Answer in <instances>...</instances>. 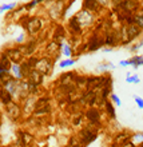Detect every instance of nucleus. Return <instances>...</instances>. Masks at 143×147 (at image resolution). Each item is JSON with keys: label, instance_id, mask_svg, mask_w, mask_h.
Instances as JSON below:
<instances>
[{"label": "nucleus", "instance_id": "f257e3e1", "mask_svg": "<svg viewBox=\"0 0 143 147\" xmlns=\"http://www.w3.org/2000/svg\"><path fill=\"white\" fill-rule=\"evenodd\" d=\"M140 8L139 0H122V3L115 5L114 11L120 12L123 15H135Z\"/></svg>", "mask_w": 143, "mask_h": 147}, {"label": "nucleus", "instance_id": "f03ea898", "mask_svg": "<svg viewBox=\"0 0 143 147\" xmlns=\"http://www.w3.org/2000/svg\"><path fill=\"white\" fill-rule=\"evenodd\" d=\"M24 18H26V19H24V22H23V26L26 27L27 32L31 36H36L39 32L42 31L43 20L40 19L39 16H32V18H30V16H24Z\"/></svg>", "mask_w": 143, "mask_h": 147}, {"label": "nucleus", "instance_id": "7ed1b4c3", "mask_svg": "<svg viewBox=\"0 0 143 147\" xmlns=\"http://www.w3.org/2000/svg\"><path fill=\"white\" fill-rule=\"evenodd\" d=\"M75 18L78 19L79 24L82 26V28L90 27V26H92L94 22H95V15L88 11H86V9H83V8H82L79 12L75 13Z\"/></svg>", "mask_w": 143, "mask_h": 147}, {"label": "nucleus", "instance_id": "20e7f679", "mask_svg": "<svg viewBox=\"0 0 143 147\" xmlns=\"http://www.w3.org/2000/svg\"><path fill=\"white\" fill-rule=\"evenodd\" d=\"M105 46V42H103V35H101L99 32H95L90 36L88 42H87V51L90 52H94V51L101 50L102 47Z\"/></svg>", "mask_w": 143, "mask_h": 147}, {"label": "nucleus", "instance_id": "39448f33", "mask_svg": "<svg viewBox=\"0 0 143 147\" xmlns=\"http://www.w3.org/2000/svg\"><path fill=\"white\" fill-rule=\"evenodd\" d=\"M54 60L50 58V56H46V58H39V63L36 66L35 70H38L40 74H43L44 76L46 75H50L52 68H54Z\"/></svg>", "mask_w": 143, "mask_h": 147}, {"label": "nucleus", "instance_id": "423d86ee", "mask_svg": "<svg viewBox=\"0 0 143 147\" xmlns=\"http://www.w3.org/2000/svg\"><path fill=\"white\" fill-rule=\"evenodd\" d=\"M79 136H80L82 143L83 144H90L91 142H94V140L98 138V130H94L91 126H88V127L83 128V130L79 132Z\"/></svg>", "mask_w": 143, "mask_h": 147}, {"label": "nucleus", "instance_id": "0eeeda50", "mask_svg": "<svg viewBox=\"0 0 143 147\" xmlns=\"http://www.w3.org/2000/svg\"><path fill=\"white\" fill-rule=\"evenodd\" d=\"M103 42H105L106 47L114 48L115 46H118L120 43L118 31L116 30H107V32H105V35H103Z\"/></svg>", "mask_w": 143, "mask_h": 147}, {"label": "nucleus", "instance_id": "6e6552de", "mask_svg": "<svg viewBox=\"0 0 143 147\" xmlns=\"http://www.w3.org/2000/svg\"><path fill=\"white\" fill-rule=\"evenodd\" d=\"M64 5H66L64 1L54 0V1H52V5H51V7H47L48 15H50L51 19H58V18H60L63 13V9H64Z\"/></svg>", "mask_w": 143, "mask_h": 147}, {"label": "nucleus", "instance_id": "1a4fd4ad", "mask_svg": "<svg viewBox=\"0 0 143 147\" xmlns=\"http://www.w3.org/2000/svg\"><path fill=\"white\" fill-rule=\"evenodd\" d=\"M126 32H127V40L124 43H122L120 46H127V44H131L136 38H139L142 35V30H140L138 26L135 24H131V26H126Z\"/></svg>", "mask_w": 143, "mask_h": 147}, {"label": "nucleus", "instance_id": "9d476101", "mask_svg": "<svg viewBox=\"0 0 143 147\" xmlns=\"http://www.w3.org/2000/svg\"><path fill=\"white\" fill-rule=\"evenodd\" d=\"M82 8L91 13H101L105 11V8L98 3L96 0H82Z\"/></svg>", "mask_w": 143, "mask_h": 147}, {"label": "nucleus", "instance_id": "9b49d317", "mask_svg": "<svg viewBox=\"0 0 143 147\" xmlns=\"http://www.w3.org/2000/svg\"><path fill=\"white\" fill-rule=\"evenodd\" d=\"M4 52L7 54V56L9 58L11 63H18V64H20V63L24 60V56L22 55V52H20L19 47H12V48H7V50L4 51Z\"/></svg>", "mask_w": 143, "mask_h": 147}, {"label": "nucleus", "instance_id": "f8f14e48", "mask_svg": "<svg viewBox=\"0 0 143 147\" xmlns=\"http://www.w3.org/2000/svg\"><path fill=\"white\" fill-rule=\"evenodd\" d=\"M19 50H20V52H22V55H23L24 58H26V56L30 58V56H32V54H34L35 50H36V40L26 42L24 44L19 46Z\"/></svg>", "mask_w": 143, "mask_h": 147}, {"label": "nucleus", "instance_id": "ddd939ff", "mask_svg": "<svg viewBox=\"0 0 143 147\" xmlns=\"http://www.w3.org/2000/svg\"><path fill=\"white\" fill-rule=\"evenodd\" d=\"M86 118H87L90 123L94 124V126H96V124L101 126V112H99L98 109H95V107H91V109L87 110Z\"/></svg>", "mask_w": 143, "mask_h": 147}, {"label": "nucleus", "instance_id": "4468645a", "mask_svg": "<svg viewBox=\"0 0 143 147\" xmlns=\"http://www.w3.org/2000/svg\"><path fill=\"white\" fill-rule=\"evenodd\" d=\"M47 112H50L48 99H47V98H42V99H39V100L36 102L34 114H35V115H43V114H47Z\"/></svg>", "mask_w": 143, "mask_h": 147}, {"label": "nucleus", "instance_id": "2eb2a0df", "mask_svg": "<svg viewBox=\"0 0 143 147\" xmlns=\"http://www.w3.org/2000/svg\"><path fill=\"white\" fill-rule=\"evenodd\" d=\"M67 28L70 30V32L72 35H80L82 31H83V28H82V26L79 24L78 19L75 18V15L71 16L70 19H68V22H67Z\"/></svg>", "mask_w": 143, "mask_h": 147}, {"label": "nucleus", "instance_id": "dca6fc26", "mask_svg": "<svg viewBox=\"0 0 143 147\" xmlns=\"http://www.w3.org/2000/svg\"><path fill=\"white\" fill-rule=\"evenodd\" d=\"M66 39H67V35H66V30H64V27L58 26L54 31V38H52V40H54L56 44L62 46L63 43H66Z\"/></svg>", "mask_w": 143, "mask_h": 147}, {"label": "nucleus", "instance_id": "f3484780", "mask_svg": "<svg viewBox=\"0 0 143 147\" xmlns=\"http://www.w3.org/2000/svg\"><path fill=\"white\" fill-rule=\"evenodd\" d=\"M75 78H76V74L75 72H66L59 78L58 82H59V84H60V87H64V86H74L75 84Z\"/></svg>", "mask_w": 143, "mask_h": 147}, {"label": "nucleus", "instance_id": "a211bd4d", "mask_svg": "<svg viewBox=\"0 0 143 147\" xmlns=\"http://www.w3.org/2000/svg\"><path fill=\"white\" fill-rule=\"evenodd\" d=\"M46 50H47V54L51 56V59L55 58V60H54V63H55L59 59V55H60V46L56 44L54 40H51V42L48 43V46L46 47Z\"/></svg>", "mask_w": 143, "mask_h": 147}, {"label": "nucleus", "instance_id": "6ab92c4d", "mask_svg": "<svg viewBox=\"0 0 143 147\" xmlns=\"http://www.w3.org/2000/svg\"><path fill=\"white\" fill-rule=\"evenodd\" d=\"M7 107V112H8V116L11 118V119H18L20 116V114H22V109H20L19 105H16V103H9V105L5 106Z\"/></svg>", "mask_w": 143, "mask_h": 147}, {"label": "nucleus", "instance_id": "aec40b11", "mask_svg": "<svg viewBox=\"0 0 143 147\" xmlns=\"http://www.w3.org/2000/svg\"><path fill=\"white\" fill-rule=\"evenodd\" d=\"M27 80L34 83V84H36L39 87V86L43 84V82H44V75L40 74L38 70H32L31 74H30V76L27 78Z\"/></svg>", "mask_w": 143, "mask_h": 147}, {"label": "nucleus", "instance_id": "412c9836", "mask_svg": "<svg viewBox=\"0 0 143 147\" xmlns=\"http://www.w3.org/2000/svg\"><path fill=\"white\" fill-rule=\"evenodd\" d=\"M9 70H11V75L15 78L16 80H23L24 79L23 74H22V70H20V64H18V63H12L11 67H9Z\"/></svg>", "mask_w": 143, "mask_h": 147}, {"label": "nucleus", "instance_id": "4be33fe9", "mask_svg": "<svg viewBox=\"0 0 143 147\" xmlns=\"http://www.w3.org/2000/svg\"><path fill=\"white\" fill-rule=\"evenodd\" d=\"M60 54L67 59H71V56L74 55V48L70 43H63L60 46Z\"/></svg>", "mask_w": 143, "mask_h": 147}, {"label": "nucleus", "instance_id": "5701e85b", "mask_svg": "<svg viewBox=\"0 0 143 147\" xmlns=\"http://www.w3.org/2000/svg\"><path fill=\"white\" fill-rule=\"evenodd\" d=\"M12 99H13V96L8 92L7 90L0 88V100H1L3 105L7 106V105H9V103H12Z\"/></svg>", "mask_w": 143, "mask_h": 147}, {"label": "nucleus", "instance_id": "b1692460", "mask_svg": "<svg viewBox=\"0 0 143 147\" xmlns=\"http://www.w3.org/2000/svg\"><path fill=\"white\" fill-rule=\"evenodd\" d=\"M128 66H132L134 68H139L140 66H143V56H140V55H135V56H132V58H130L127 60Z\"/></svg>", "mask_w": 143, "mask_h": 147}, {"label": "nucleus", "instance_id": "393cba45", "mask_svg": "<svg viewBox=\"0 0 143 147\" xmlns=\"http://www.w3.org/2000/svg\"><path fill=\"white\" fill-rule=\"evenodd\" d=\"M20 70H22V74H23L24 79H27L28 76H30V74H31V71L34 70L30 64H28L27 60H23V62L20 63Z\"/></svg>", "mask_w": 143, "mask_h": 147}, {"label": "nucleus", "instance_id": "a878e982", "mask_svg": "<svg viewBox=\"0 0 143 147\" xmlns=\"http://www.w3.org/2000/svg\"><path fill=\"white\" fill-rule=\"evenodd\" d=\"M11 60H9V58L7 56V54L5 52H0V67H3V68H9L11 67Z\"/></svg>", "mask_w": 143, "mask_h": 147}, {"label": "nucleus", "instance_id": "bb28decb", "mask_svg": "<svg viewBox=\"0 0 143 147\" xmlns=\"http://www.w3.org/2000/svg\"><path fill=\"white\" fill-rule=\"evenodd\" d=\"M105 109H106V111H107L108 116H110L111 119H114V118H115V109H114V106H112L111 102H108V100L105 102Z\"/></svg>", "mask_w": 143, "mask_h": 147}, {"label": "nucleus", "instance_id": "cd10ccee", "mask_svg": "<svg viewBox=\"0 0 143 147\" xmlns=\"http://www.w3.org/2000/svg\"><path fill=\"white\" fill-rule=\"evenodd\" d=\"M16 8H18V3H15V1H12V3H8V4H1L0 5V9H1V12H7V11H15Z\"/></svg>", "mask_w": 143, "mask_h": 147}, {"label": "nucleus", "instance_id": "c85d7f7f", "mask_svg": "<svg viewBox=\"0 0 143 147\" xmlns=\"http://www.w3.org/2000/svg\"><path fill=\"white\" fill-rule=\"evenodd\" d=\"M134 24L138 26L143 31V12H138V13L134 15Z\"/></svg>", "mask_w": 143, "mask_h": 147}, {"label": "nucleus", "instance_id": "c756f323", "mask_svg": "<svg viewBox=\"0 0 143 147\" xmlns=\"http://www.w3.org/2000/svg\"><path fill=\"white\" fill-rule=\"evenodd\" d=\"M115 68V66L112 64L111 62H103L101 63L99 66H98V70L99 71H107V70H114Z\"/></svg>", "mask_w": 143, "mask_h": 147}, {"label": "nucleus", "instance_id": "7c9ffc66", "mask_svg": "<svg viewBox=\"0 0 143 147\" xmlns=\"http://www.w3.org/2000/svg\"><path fill=\"white\" fill-rule=\"evenodd\" d=\"M126 82L127 83H132V84H139V76L138 75H131L130 72H127V76H126Z\"/></svg>", "mask_w": 143, "mask_h": 147}, {"label": "nucleus", "instance_id": "2f4dec72", "mask_svg": "<svg viewBox=\"0 0 143 147\" xmlns=\"http://www.w3.org/2000/svg\"><path fill=\"white\" fill-rule=\"evenodd\" d=\"M75 63H76L75 59H66V60H60L59 67H60V68H67V67H72Z\"/></svg>", "mask_w": 143, "mask_h": 147}, {"label": "nucleus", "instance_id": "473e14b6", "mask_svg": "<svg viewBox=\"0 0 143 147\" xmlns=\"http://www.w3.org/2000/svg\"><path fill=\"white\" fill-rule=\"evenodd\" d=\"M27 62H28V64L35 70L36 68V66H38V63H39V58L38 56H35V55H32V56H30V58L27 59Z\"/></svg>", "mask_w": 143, "mask_h": 147}, {"label": "nucleus", "instance_id": "72a5a7b5", "mask_svg": "<svg viewBox=\"0 0 143 147\" xmlns=\"http://www.w3.org/2000/svg\"><path fill=\"white\" fill-rule=\"evenodd\" d=\"M110 99H111L112 105L118 106V107H120V106H122V100H120V98L116 94H111V95H110Z\"/></svg>", "mask_w": 143, "mask_h": 147}, {"label": "nucleus", "instance_id": "f704fd0d", "mask_svg": "<svg viewBox=\"0 0 143 147\" xmlns=\"http://www.w3.org/2000/svg\"><path fill=\"white\" fill-rule=\"evenodd\" d=\"M36 5H38V1H36V0H31V1H28L27 4H24L23 7L26 11H31V9L36 8Z\"/></svg>", "mask_w": 143, "mask_h": 147}, {"label": "nucleus", "instance_id": "c9c22d12", "mask_svg": "<svg viewBox=\"0 0 143 147\" xmlns=\"http://www.w3.org/2000/svg\"><path fill=\"white\" fill-rule=\"evenodd\" d=\"M15 43H16V44H19V46H22V44H24V43H26V35H24L23 32H22L20 35L16 36Z\"/></svg>", "mask_w": 143, "mask_h": 147}, {"label": "nucleus", "instance_id": "e433bc0d", "mask_svg": "<svg viewBox=\"0 0 143 147\" xmlns=\"http://www.w3.org/2000/svg\"><path fill=\"white\" fill-rule=\"evenodd\" d=\"M142 46H143V40H139V42H138V43H135L134 46H131V47H130V51L135 54V52H138V50H139V48H140V47H142Z\"/></svg>", "mask_w": 143, "mask_h": 147}, {"label": "nucleus", "instance_id": "4c0bfd02", "mask_svg": "<svg viewBox=\"0 0 143 147\" xmlns=\"http://www.w3.org/2000/svg\"><path fill=\"white\" fill-rule=\"evenodd\" d=\"M134 99H135V103L138 105V107L143 110V99H142V98L138 96V95H135V96H134Z\"/></svg>", "mask_w": 143, "mask_h": 147}, {"label": "nucleus", "instance_id": "58836bf2", "mask_svg": "<svg viewBox=\"0 0 143 147\" xmlns=\"http://www.w3.org/2000/svg\"><path fill=\"white\" fill-rule=\"evenodd\" d=\"M96 1L101 4V5L105 8V9L108 7V5H110V4H111V0H96Z\"/></svg>", "mask_w": 143, "mask_h": 147}, {"label": "nucleus", "instance_id": "ea45409f", "mask_svg": "<svg viewBox=\"0 0 143 147\" xmlns=\"http://www.w3.org/2000/svg\"><path fill=\"white\" fill-rule=\"evenodd\" d=\"M132 139H135V140H139L140 143L143 142V132H140V134H135V135H131Z\"/></svg>", "mask_w": 143, "mask_h": 147}, {"label": "nucleus", "instance_id": "a19ab883", "mask_svg": "<svg viewBox=\"0 0 143 147\" xmlns=\"http://www.w3.org/2000/svg\"><path fill=\"white\" fill-rule=\"evenodd\" d=\"M80 119H82V115L79 114L76 118H74V124H75V126H78V124L80 123Z\"/></svg>", "mask_w": 143, "mask_h": 147}, {"label": "nucleus", "instance_id": "79ce46f5", "mask_svg": "<svg viewBox=\"0 0 143 147\" xmlns=\"http://www.w3.org/2000/svg\"><path fill=\"white\" fill-rule=\"evenodd\" d=\"M119 66H120V67H127V66H128L127 60H122V62H119Z\"/></svg>", "mask_w": 143, "mask_h": 147}, {"label": "nucleus", "instance_id": "37998d69", "mask_svg": "<svg viewBox=\"0 0 143 147\" xmlns=\"http://www.w3.org/2000/svg\"><path fill=\"white\" fill-rule=\"evenodd\" d=\"M102 51H103V52H111L112 48H111V47H105V48H103Z\"/></svg>", "mask_w": 143, "mask_h": 147}, {"label": "nucleus", "instance_id": "c03bdc74", "mask_svg": "<svg viewBox=\"0 0 143 147\" xmlns=\"http://www.w3.org/2000/svg\"><path fill=\"white\" fill-rule=\"evenodd\" d=\"M111 3L114 4V5H118V4L122 3V0H111Z\"/></svg>", "mask_w": 143, "mask_h": 147}, {"label": "nucleus", "instance_id": "a18cd8bd", "mask_svg": "<svg viewBox=\"0 0 143 147\" xmlns=\"http://www.w3.org/2000/svg\"><path fill=\"white\" fill-rule=\"evenodd\" d=\"M38 1V4H43V3H46L47 0H36Z\"/></svg>", "mask_w": 143, "mask_h": 147}, {"label": "nucleus", "instance_id": "49530a36", "mask_svg": "<svg viewBox=\"0 0 143 147\" xmlns=\"http://www.w3.org/2000/svg\"><path fill=\"white\" fill-rule=\"evenodd\" d=\"M72 147H86L84 144H75V146H72Z\"/></svg>", "mask_w": 143, "mask_h": 147}, {"label": "nucleus", "instance_id": "de8ad7c7", "mask_svg": "<svg viewBox=\"0 0 143 147\" xmlns=\"http://www.w3.org/2000/svg\"><path fill=\"white\" fill-rule=\"evenodd\" d=\"M138 147H143V142H142V143H140V144H139V146H138Z\"/></svg>", "mask_w": 143, "mask_h": 147}, {"label": "nucleus", "instance_id": "09e8293b", "mask_svg": "<svg viewBox=\"0 0 143 147\" xmlns=\"http://www.w3.org/2000/svg\"><path fill=\"white\" fill-rule=\"evenodd\" d=\"M1 13H3V12H1V9H0V15H1Z\"/></svg>", "mask_w": 143, "mask_h": 147}]
</instances>
